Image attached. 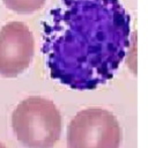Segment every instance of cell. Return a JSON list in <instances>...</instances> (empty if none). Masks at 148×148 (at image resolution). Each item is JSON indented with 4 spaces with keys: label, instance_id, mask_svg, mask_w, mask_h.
Segmentation results:
<instances>
[{
    "label": "cell",
    "instance_id": "1",
    "mask_svg": "<svg viewBox=\"0 0 148 148\" xmlns=\"http://www.w3.org/2000/svg\"><path fill=\"white\" fill-rule=\"evenodd\" d=\"M130 43L131 17L119 0H59L43 25L50 75L75 90L112 79Z\"/></svg>",
    "mask_w": 148,
    "mask_h": 148
},
{
    "label": "cell",
    "instance_id": "2",
    "mask_svg": "<svg viewBox=\"0 0 148 148\" xmlns=\"http://www.w3.org/2000/svg\"><path fill=\"white\" fill-rule=\"evenodd\" d=\"M12 127L25 148H53L61 135V114L52 101L30 96L14 109Z\"/></svg>",
    "mask_w": 148,
    "mask_h": 148
},
{
    "label": "cell",
    "instance_id": "3",
    "mask_svg": "<svg viewBox=\"0 0 148 148\" xmlns=\"http://www.w3.org/2000/svg\"><path fill=\"white\" fill-rule=\"evenodd\" d=\"M120 142L117 118L102 108L79 111L67 128V148H119Z\"/></svg>",
    "mask_w": 148,
    "mask_h": 148
},
{
    "label": "cell",
    "instance_id": "4",
    "mask_svg": "<svg viewBox=\"0 0 148 148\" xmlns=\"http://www.w3.org/2000/svg\"><path fill=\"white\" fill-rule=\"evenodd\" d=\"M35 52L32 32L23 22L13 21L0 29V76L16 77L30 65Z\"/></svg>",
    "mask_w": 148,
    "mask_h": 148
},
{
    "label": "cell",
    "instance_id": "5",
    "mask_svg": "<svg viewBox=\"0 0 148 148\" xmlns=\"http://www.w3.org/2000/svg\"><path fill=\"white\" fill-rule=\"evenodd\" d=\"M46 0H2L5 6L20 14H30L43 7Z\"/></svg>",
    "mask_w": 148,
    "mask_h": 148
},
{
    "label": "cell",
    "instance_id": "6",
    "mask_svg": "<svg viewBox=\"0 0 148 148\" xmlns=\"http://www.w3.org/2000/svg\"><path fill=\"white\" fill-rule=\"evenodd\" d=\"M0 148H6V147H5V145H2V143L0 142Z\"/></svg>",
    "mask_w": 148,
    "mask_h": 148
}]
</instances>
